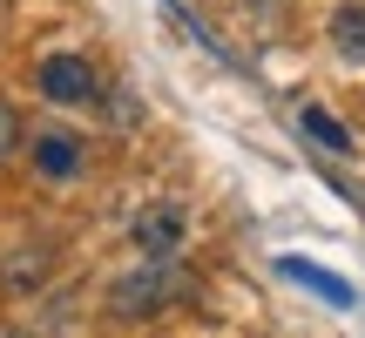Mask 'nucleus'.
I'll list each match as a JSON object with an SVG mask.
<instances>
[{
    "instance_id": "1",
    "label": "nucleus",
    "mask_w": 365,
    "mask_h": 338,
    "mask_svg": "<svg viewBox=\"0 0 365 338\" xmlns=\"http://www.w3.org/2000/svg\"><path fill=\"white\" fill-rule=\"evenodd\" d=\"M176 298H190V277H182L176 264H143V271L108 285V312L115 318H149V312H163V304H176Z\"/></svg>"
},
{
    "instance_id": "2",
    "label": "nucleus",
    "mask_w": 365,
    "mask_h": 338,
    "mask_svg": "<svg viewBox=\"0 0 365 338\" xmlns=\"http://www.w3.org/2000/svg\"><path fill=\"white\" fill-rule=\"evenodd\" d=\"M129 237H135V250H143V264H176L182 237H190V217H182V203H149Z\"/></svg>"
},
{
    "instance_id": "3",
    "label": "nucleus",
    "mask_w": 365,
    "mask_h": 338,
    "mask_svg": "<svg viewBox=\"0 0 365 338\" xmlns=\"http://www.w3.org/2000/svg\"><path fill=\"white\" fill-rule=\"evenodd\" d=\"M34 88L48 95V102H95V68L81 61V54H48V61L34 68Z\"/></svg>"
},
{
    "instance_id": "4",
    "label": "nucleus",
    "mask_w": 365,
    "mask_h": 338,
    "mask_svg": "<svg viewBox=\"0 0 365 338\" xmlns=\"http://www.w3.org/2000/svg\"><path fill=\"white\" fill-rule=\"evenodd\" d=\"M277 277H291V285L318 291V298H325V304H339V312H345V304H359V291L345 285L339 271H325V264H304V257H277Z\"/></svg>"
},
{
    "instance_id": "5",
    "label": "nucleus",
    "mask_w": 365,
    "mask_h": 338,
    "mask_svg": "<svg viewBox=\"0 0 365 338\" xmlns=\"http://www.w3.org/2000/svg\"><path fill=\"white\" fill-rule=\"evenodd\" d=\"M34 169H41V176H75V169H81V135H68V129L34 135Z\"/></svg>"
},
{
    "instance_id": "6",
    "label": "nucleus",
    "mask_w": 365,
    "mask_h": 338,
    "mask_svg": "<svg viewBox=\"0 0 365 338\" xmlns=\"http://www.w3.org/2000/svg\"><path fill=\"white\" fill-rule=\"evenodd\" d=\"M298 129L312 135V143H325L331 156H352V149H359V143H352V129H345L331 108H318V102H304V108H298Z\"/></svg>"
},
{
    "instance_id": "7",
    "label": "nucleus",
    "mask_w": 365,
    "mask_h": 338,
    "mask_svg": "<svg viewBox=\"0 0 365 338\" xmlns=\"http://www.w3.org/2000/svg\"><path fill=\"white\" fill-rule=\"evenodd\" d=\"M331 48H339L345 61H365V7L331 14Z\"/></svg>"
},
{
    "instance_id": "8",
    "label": "nucleus",
    "mask_w": 365,
    "mask_h": 338,
    "mask_svg": "<svg viewBox=\"0 0 365 338\" xmlns=\"http://www.w3.org/2000/svg\"><path fill=\"white\" fill-rule=\"evenodd\" d=\"M41 271H48V250H27V257H7V264H0V285H7V291H27V285H41Z\"/></svg>"
},
{
    "instance_id": "9",
    "label": "nucleus",
    "mask_w": 365,
    "mask_h": 338,
    "mask_svg": "<svg viewBox=\"0 0 365 338\" xmlns=\"http://www.w3.org/2000/svg\"><path fill=\"white\" fill-rule=\"evenodd\" d=\"M14 143H21V116H14V108L0 102V163L14 156Z\"/></svg>"
}]
</instances>
